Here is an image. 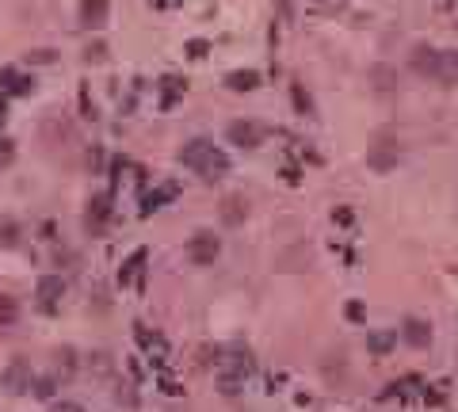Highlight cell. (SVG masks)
I'll return each instance as SVG.
<instances>
[{
    "label": "cell",
    "mask_w": 458,
    "mask_h": 412,
    "mask_svg": "<svg viewBox=\"0 0 458 412\" xmlns=\"http://www.w3.org/2000/svg\"><path fill=\"white\" fill-rule=\"evenodd\" d=\"M179 160H184L191 172H199L202 180H222L229 172V160L222 149H214L210 142H202V137H195V142L184 145V153H179Z\"/></svg>",
    "instance_id": "1"
},
{
    "label": "cell",
    "mask_w": 458,
    "mask_h": 412,
    "mask_svg": "<svg viewBox=\"0 0 458 412\" xmlns=\"http://www.w3.org/2000/svg\"><path fill=\"white\" fill-rule=\"evenodd\" d=\"M218 256V241L210 237V233H195V241H191V260L195 264H210Z\"/></svg>",
    "instance_id": "2"
},
{
    "label": "cell",
    "mask_w": 458,
    "mask_h": 412,
    "mask_svg": "<svg viewBox=\"0 0 458 412\" xmlns=\"http://www.w3.org/2000/svg\"><path fill=\"white\" fill-rule=\"evenodd\" d=\"M229 137H233V142H241V145H249V149H252V145H260V142H264V130H260L256 123H233V126H229Z\"/></svg>",
    "instance_id": "3"
},
{
    "label": "cell",
    "mask_w": 458,
    "mask_h": 412,
    "mask_svg": "<svg viewBox=\"0 0 458 412\" xmlns=\"http://www.w3.org/2000/svg\"><path fill=\"white\" fill-rule=\"evenodd\" d=\"M8 386H12L15 393H23V386H31V378H27V370H23V363H15V367L8 370Z\"/></svg>",
    "instance_id": "4"
},
{
    "label": "cell",
    "mask_w": 458,
    "mask_h": 412,
    "mask_svg": "<svg viewBox=\"0 0 458 412\" xmlns=\"http://www.w3.org/2000/svg\"><path fill=\"white\" fill-rule=\"evenodd\" d=\"M54 294H61V282H57V279H43V282H38V298H43L46 305L54 302Z\"/></svg>",
    "instance_id": "5"
},
{
    "label": "cell",
    "mask_w": 458,
    "mask_h": 412,
    "mask_svg": "<svg viewBox=\"0 0 458 412\" xmlns=\"http://www.w3.org/2000/svg\"><path fill=\"white\" fill-rule=\"evenodd\" d=\"M0 321H4V325H12V321H15V305L8 302V298L0 302Z\"/></svg>",
    "instance_id": "6"
},
{
    "label": "cell",
    "mask_w": 458,
    "mask_h": 412,
    "mask_svg": "<svg viewBox=\"0 0 458 412\" xmlns=\"http://www.w3.org/2000/svg\"><path fill=\"white\" fill-rule=\"evenodd\" d=\"M233 88H256V77L244 73V77H233Z\"/></svg>",
    "instance_id": "7"
},
{
    "label": "cell",
    "mask_w": 458,
    "mask_h": 412,
    "mask_svg": "<svg viewBox=\"0 0 458 412\" xmlns=\"http://www.w3.org/2000/svg\"><path fill=\"white\" fill-rule=\"evenodd\" d=\"M50 412H84L80 405H73V401H61V405H54Z\"/></svg>",
    "instance_id": "8"
}]
</instances>
